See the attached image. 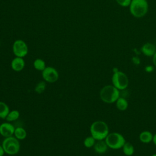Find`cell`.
<instances>
[{"label":"cell","instance_id":"obj_25","mask_svg":"<svg viewBox=\"0 0 156 156\" xmlns=\"http://www.w3.org/2000/svg\"><path fill=\"white\" fill-rule=\"evenodd\" d=\"M5 154L4 149L2 146V144H0V156H4Z\"/></svg>","mask_w":156,"mask_h":156},{"label":"cell","instance_id":"obj_1","mask_svg":"<svg viewBox=\"0 0 156 156\" xmlns=\"http://www.w3.org/2000/svg\"><path fill=\"white\" fill-rule=\"evenodd\" d=\"M90 131L91 135L96 141L105 140L110 133L108 124L101 120L94 121L90 126Z\"/></svg>","mask_w":156,"mask_h":156},{"label":"cell","instance_id":"obj_17","mask_svg":"<svg viewBox=\"0 0 156 156\" xmlns=\"http://www.w3.org/2000/svg\"><path fill=\"white\" fill-rule=\"evenodd\" d=\"M10 112L8 105L4 102L0 101V118L5 119Z\"/></svg>","mask_w":156,"mask_h":156},{"label":"cell","instance_id":"obj_9","mask_svg":"<svg viewBox=\"0 0 156 156\" xmlns=\"http://www.w3.org/2000/svg\"><path fill=\"white\" fill-rule=\"evenodd\" d=\"M15 127L10 122H2L0 124V135L4 138L12 136L14 134Z\"/></svg>","mask_w":156,"mask_h":156},{"label":"cell","instance_id":"obj_16","mask_svg":"<svg viewBox=\"0 0 156 156\" xmlns=\"http://www.w3.org/2000/svg\"><path fill=\"white\" fill-rule=\"evenodd\" d=\"M13 135L18 140H23L27 136V132L24 128L21 127H18L15 129Z\"/></svg>","mask_w":156,"mask_h":156},{"label":"cell","instance_id":"obj_8","mask_svg":"<svg viewBox=\"0 0 156 156\" xmlns=\"http://www.w3.org/2000/svg\"><path fill=\"white\" fill-rule=\"evenodd\" d=\"M41 72L43 79L46 82L54 83L58 79V73L54 67L46 66Z\"/></svg>","mask_w":156,"mask_h":156},{"label":"cell","instance_id":"obj_4","mask_svg":"<svg viewBox=\"0 0 156 156\" xmlns=\"http://www.w3.org/2000/svg\"><path fill=\"white\" fill-rule=\"evenodd\" d=\"M105 141L108 147L112 149L117 150L122 147L126 142L124 136L119 132H111L105 138Z\"/></svg>","mask_w":156,"mask_h":156},{"label":"cell","instance_id":"obj_3","mask_svg":"<svg viewBox=\"0 0 156 156\" xmlns=\"http://www.w3.org/2000/svg\"><path fill=\"white\" fill-rule=\"evenodd\" d=\"M132 16L140 18L144 16L149 10L147 0H132L129 6Z\"/></svg>","mask_w":156,"mask_h":156},{"label":"cell","instance_id":"obj_28","mask_svg":"<svg viewBox=\"0 0 156 156\" xmlns=\"http://www.w3.org/2000/svg\"><path fill=\"white\" fill-rule=\"evenodd\" d=\"M151 156H156V154H153Z\"/></svg>","mask_w":156,"mask_h":156},{"label":"cell","instance_id":"obj_14","mask_svg":"<svg viewBox=\"0 0 156 156\" xmlns=\"http://www.w3.org/2000/svg\"><path fill=\"white\" fill-rule=\"evenodd\" d=\"M116 107L119 111H126L129 107V102L124 97H119L115 102Z\"/></svg>","mask_w":156,"mask_h":156},{"label":"cell","instance_id":"obj_21","mask_svg":"<svg viewBox=\"0 0 156 156\" xmlns=\"http://www.w3.org/2000/svg\"><path fill=\"white\" fill-rule=\"evenodd\" d=\"M46 87V82L45 81H40L38 83H37V85H35L34 91L35 93H37L38 94H41L44 91Z\"/></svg>","mask_w":156,"mask_h":156},{"label":"cell","instance_id":"obj_23","mask_svg":"<svg viewBox=\"0 0 156 156\" xmlns=\"http://www.w3.org/2000/svg\"><path fill=\"white\" fill-rule=\"evenodd\" d=\"M154 69V67L151 65H147L144 68V70L147 73H152Z\"/></svg>","mask_w":156,"mask_h":156},{"label":"cell","instance_id":"obj_5","mask_svg":"<svg viewBox=\"0 0 156 156\" xmlns=\"http://www.w3.org/2000/svg\"><path fill=\"white\" fill-rule=\"evenodd\" d=\"M5 153L10 155L17 154L20 149L19 140L13 136L5 138L2 143Z\"/></svg>","mask_w":156,"mask_h":156},{"label":"cell","instance_id":"obj_22","mask_svg":"<svg viewBox=\"0 0 156 156\" xmlns=\"http://www.w3.org/2000/svg\"><path fill=\"white\" fill-rule=\"evenodd\" d=\"M116 3L121 7H129L132 0H115Z\"/></svg>","mask_w":156,"mask_h":156},{"label":"cell","instance_id":"obj_10","mask_svg":"<svg viewBox=\"0 0 156 156\" xmlns=\"http://www.w3.org/2000/svg\"><path fill=\"white\" fill-rule=\"evenodd\" d=\"M141 52L146 57H152L156 52V46L154 44L147 42L142 45L141 47Z\"/></svg>","mask_w":156,"mask_h":156},{"label":"cell","instance_id":"obj_20","mask_svg":"<svg viewBox=\"0 0 156 156\" xmlns=\"http://www.w3.org/2000/svg\"><path fill=\"white\" fill-rule=\"evenodd\" d=\"M96 140L91 135L86 137L83 140V145L87 148H91L94 146Z\"/></svg>","mask_w":156,"mask_h":156},{"label":"cell","instance_id":"obj_7","mask_svg":"<svg viewBox=\"0 0 156 156\" xmlns=\"http://www.w3.org/2000/svg\"><path fill=\"white\" fill-rule=\"evenodd\" d=\"M12 51L16 57L23 58L28 53V46L24 41L18 39L13 43Z\"/></svg>","mask_w":156,"mask_h":156},{"label":"cell","instance_id":"obj_6","mask_svg":"<svg viewBox=\"0 0 156 156\" xmlns=\"http://www.w3.org/2000/svg\"><path fill=\"white\" fill-rule=\"evenodd\" d=\"M112 83L113 86L120 91L125 90L129 85V78L126 73L118 70L113 73L112 77Z\"/></svg>","mask_w":156,"mask_h":156},{"label":"cell","instance_id":"obj_27","mask_svg":"<svg viewBox=\"0 0 156 156\" xmlns=\"http://www.w3.org/2000/svg\"><path fill=\"white\" fill-rule=\"evenodd\" d=\"M152 142H153V143L154 144V145L156 146V133L154 134V135H153Z\"/></svg>","mask_w":156,"mask_h":156},{"label":"cell","instance_id":"obj_26","mask_svg":"<svg viewBox=\"0 0 156 156\" xmlns=\"http://www.w3.org/2000/svg\"><path fill=\"white\" fill-rule=\"evenodd\" d=\"M152 63H153L154 67L156 68V52L152 56Z\"/></svg>","mask_w":156,"mask_h":156},{"label":"cell","instance_id":"obj_11","mask_svg":"<svg viewBox=\"0 0 156 156\" xmlns=\"http://www.w3.org/2000/svg\"><path fill=\"white\" fill-rule=\"evenodd\" d=\"M24 66L25 62L22 57H15L11 62V68L13 71L16 72H20L22 71Z\"/></svg>","mask_w":156,"mask_h":156},{"label":"cell","instance_id":"obj_19","mask_svg":"<svg viewBox=\"0 0 156 156\" xmlns=\"http://www.w3.org/2000/svg\"><path fill=\"white\" fill-rule=\"evenodd\" d=\"M33 65L35 69H37L38 71H42L46 67L45 62L41 58L35 59L34 61Z\"/></svg>","mask_w":156,"mask_h":156},{"label":"cell","instance_id":"obj_24","mask_svg":"<svg viewBox=\"0 0 156 156\" xmlns=\"http://www.w3.org/2000/svg\"><path fill=\"white\" fill-rule=\"evenodd\" d=\"M132 62L133 63L135 64V65H139L140 63V58L138 57H133L132 58Z\"/></svg>","mask_w":156,"mask_h":156},{"label":"cell","instance_id":"obj_12","mask_svg":"<svg viewBox=\"0 0 156 156\" xmlns=\"http://www.w3.org/2000/svg\"><path fill=\"white\" fill-rule=\"evenodd\" d=\"M93 149L97 154H103L107 151L108 147L105 140H102L96 141L93 146Z\"/></svg>","mask_w":156,"mask_h":156},{"label":"cell","instance_id":"obj_2","mask_svg":"<svg viewBox=\"0 0 156 156\" xmlns=\"http://www.w3.org/2000/svg\"><path fill=\"white\" fill-rule=\"evenodd\" d=\"M120 90L113 85H106L100 90L99 96L101 101L107 104L115 103L120 97Z\"/></svg>","mask_w":156,"mask_h":156},{"label":"cell","instance_id":"obj_15","mask_svg":"<svg viewBox=\"0 0 156 156\" xmlns=\"http://www.w3.org/2000/svg\"><path fill=\"white\" fill-rule=\"evenodd\" d=\"M121 149L124 154L126 156H132L135 152V148L133 145L129 141H126Z\"/></svg>","mask_w":156,"mask_h":156},{"label":"cell","instance_id":"obj_18","mask_svg":"<svg viewBox=\"0 0 156 156\" xmlns=\"http://www.w3.org/2000/svg\"><path fill=\"white\" fill-rule=\"evenodd\" d=\"M20 112L17 110H13L12 111H10L8 113L5 119L8 122H13L16 120H17L20 117Z\"/></svg>","mask_w":156,"mask_h":156},{"label":"cell","instance_id":"obj_13","mask_svg":"<svg viewBox=\"0 0 156 156\" xmlns=\"http://www.w3.org/2000/svg\"><path fill=\"white\" fill-rule=\"evenodd\" d=\"M153 134L149 130H144L142 131L139 134V140L144 144H148L151 142H152L153 139Z\"/></svg>","mask_w":156,"mask_h":156}]
</instances>
